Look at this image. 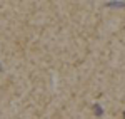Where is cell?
Instances as JSON below:
<instances>
[{"label": "cell", "mask_w": 125, "mask_h": 119, "mask_svg": "<svg viewBox=\"0 0 125 119\" xmlns=\"http://www.w3.org/2000/svg\"><path fill=\"white\" fill-rule=\"evenodd\" d=\"M124 119H125V112H124Z\"/></svg>", "instance_id": "3957f363"}, {"label": "cell", "mask_w": 125, "mask_h": 119, "mask_svg": "<svg viewBox=\"0 0 125 119\" xmlns=\"http://www.w3.org/2000/svg\"><path fill=\"white\" fill-rule=\"evenodd\" d=\"M108 7H125V2H108Z\"/></svg>", "instance_id": "7a4b0ae2"}, {"label": "cell", "mask_w": 125, "mask_h": 119, "mask_svg": "<svg viewBox=\"0 0 125 119\" xmlns=\"http://www.w3.org/2000/svg\"><path fill=\"white\" fill-rule=\"evenodd\" d=\"M94 112H95L97 116H102V114H104V109H102V106H100V104H95V106H94Z\"/></svg>", "instance_id": "6da1fadb"}]
</instances>
